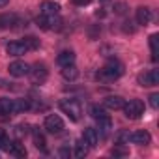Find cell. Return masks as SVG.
Here are the masks:
<instances>
[{"mask_svg":"<svg viewBox=\"0 0 159 159\" xmlns=\"http://www.w3.org/2000/svg\"><path fill=\"white\" fill-rule=\"evenodd\" d=\"M120 146H122V144H118V146H114V148H112V152H111V153H112V155H125V153H127V152H125V150H124V148H120Z\"/></svg>","mask_w":159,"mask_h":159,"instance_id":"cell-31","label":"cell"},{"mask_svg":"<svg viewBox=\"0 0 159 159\" xmlns=\"http://www.w3.org/2000/svg\"><path fill=\"white\" fill-rule=\"evenodd\" d=\"M32 137H34V144H36V148L41 150V152H45V150H47V142H45V137L39 133V129H32Z\"/></svg>","mask_w":159,"mask_h":159,"instance_id":"cell-19","label":"cell"},{"mask_svg":"<svg viewBox=\"0 0 159 159\" xmlns=\"http://www.w3.org/2000/svg\"><path fill=\"white\" fill-rule=\"evenodd\" d=\"M25 45H26V47H28V51H30V49H38V47H39V41H38L36 38L28 36V38H25Z\"/></svg>","mask_w":159,"mask_h":159,"instance_id":"cell-27","label":"cell"},{"mask_svg":"<svg viewBox=\"0 0 159 159\" xmlns=\"http://www.w3.org/2000/svg\"><path fill=\"white\" fill-rule=\"evenodd\" d=\"M10 146H11V140L8 139V135H6V131H4V129H0V150L8 152V150H10Z\"/></svg>","mask_w":159,"mask_h":159,"instance_id":"cell-24","label":"cell"},{"mask_svg":"<svg viewBox=\"0 0 159 159\" xmlns=\"http://www.w3.org/2000/svg\"><path fill=\"white\" fill-rule=\"evenodd\" d=\"M30 109V103L26 99H13V112H25Z\"/></svg>","mask_w":159,"mask_h":159,"instance_id":"cell-23","label":"cell"},{"mask_svg":"<svg viewBox=\"0 0 159 159\" xmlns=\"http://www.w3.org/2000/svg\"><path fill=\"white\" fill-rule=\"evenodd\" d=\"M17 25V15L15 13H2L0 15V28H11Z\"/></svg>","mask_w":159,"mask_h":159,"instance_id":"cell-15","label":"cell"},{"mask_svg":"<svg viewBox=\"0 0 159 159\" xmlns=\"http://www.w3.org/2000/svg\"><path fill=\"white\" fill-rule=\"evenodd\" d=\"M111 129H112V122H111L109 114L98 120V129H96V131H98V135H99L101 139H107L109 133H111Z\"/></svg>","mask_w":159,"mask_h":159,"instance_id":"cell-9","label":"cell"},{"mask_svg":"<svg viewBox=\"0 0 159 159\" xmlns=\"http://www.w3.org/2000/svg\"><path fill=\"white\" fill-rule=\"evenodd\" d=\"M0 114H13V99H0Z\"/></svg>","mask_w":159,"mask_h":159,"instance_id":"cell-21","label":"cell"},{"mask_svg":"<svg viewBox=\"0 0 159 159\" xmlns=\"http://www.w3.org/2000/svg\"><path fill=\"white\" fill-rule=\"evenodd\" d=\"M62 77L66 79V81H75V79L79 77V69L71 64V66H64L62 67Z\"/></svg>","mask_w":159,"mask_h":159,"instance_id":"cell-18","label":"cell"},{"mask_svg":"<svg viewBox=\"0 0 159 159\" xmlns=\"http://www.w3.org/2000/svg\"><path fill=\"white\" fill-rule=\"evenodd\" d=\"M8 2H10V0H0V8H4V6H8Z\"/></svg>","mask_w":159,"mask_h":159,"instance_id":"cell-34","label":"cell"},{"mask_svg":"<svg viewBox=\"0 0 159 159\" xmlns=\"http://www.w3.org/2000/svg\"><path fill=\"white\" fill-rule=\"evenodd\" d=\"M38 26H41L43 30H60V26H62V19L58 17V13L56 15H41V17H38Z\"/></svg>","mask_w":159,"mask_h":159,"instance_id":"cell-4","label":"cell"},{"mask_svg":"<svg viewBox=\"0 0 159 159\" xmlns=\"http://www.w3.org/2000/svg\"><path fill=\"white\" fill-rule=\"evenodd\" d=\"M6 51H8V54H11V56H23V54L28 52V47L25 45V41H11V43L6 47Z\"/></svg>","mask_w":159,"mask_h":159,"instance_id":"cell-11","label":"cell"},{"mask_svg":"<svg viewBox=\"0 0 159 159\" xmlns=\"http://www.w3.org/2000/svg\"><path fill=\"white\" fill-rule=\"evenodd\" d=\"M139 84L140 86H157L159 84V73L157 69H150V71H144L139 75Z\"/></svg>","mask_w":159,"mask_h":159,"instance_id":"cell-5","label":"cell"},{"mask_svg":"<svg viewBox=\"0 0 159 159\" xmlns=\"http://www.w3.org/2000/svg\"><path fill=\"white\" fill-rule=\"evenodd\" d=\"M129 140H131L133 144H139V146H146V144H150L152 137H150V133H148V131L140 129V131H135V133H131V135H129Z\"/></svg>","mask_w":159,"mask_h":159,"instance_id":"cell-10","label":"cell"},{"mask_svg":"<svg viewBox=\"0 0 159 159\" xmlns=\"http://www.w3.org/2000/svg\"><path fill=\"white\" fill-rule=\"evenodd\" d=\"M28 73H30V77H32V83H34V84L45 83V81H47V75H49V71H47V67H45L43 64H36Z\"/></svg>","mask_w":159,"mask_h":159,"instance_id":"cell-7","label":"cell"},{"mask_svg":"<svg viewBox=\"0 0 159 159\" xmlns=\"http://www.w3.org/2000/svg\"><path fill=\"white\" fill-rule=\"evenodd\" d=\"M26 133H28V125H17V127H15V135H17L19 139L25 137Z\"/></svg>","mask_w":159,"mask_h":159,"instance_id":"cell-28","label":"cell"},{"mask_svg":"<svg viewBox=\"0 0 159 159\" xmlns=\"http://www.w3.org/2000/svg\"><path fill=\"white\" fill-rule=\"evenodd\" d=\"M45 129H47L49 133L56 135V133H60V131L64 129V120H62L58 114H51V116L45 118Z\"/></svg>","mask_w":159,"mask_h":159,"instance_id":"cell-6","label":"cell"},{"mask_svg":"<svg viewBox=\"0 0 159 159\" xmlns=\"http://www.w3.org/2000/svg\"><path fill=\"white\" fill-rule=\"evenodd\" d=\"M60 109L64 111V114H67L73 122H77L81 118V105L77 99H62L60 101Z\"/></svg>","mask_w":159,"mask_h":159,"instance_id":"cell-3","label":"cell"},{"mask_svg":"<svg viewBox=\"0 0 159 159\" xmlns=\"http://www.w3.org/2000/svg\"><path fill=\"white\" fill-rule=\"evenodd\" d=\"M41 11L45 15H56L60 11V4L51 2V0H45V2H41Z\"/></svg>","mask_w":159,"mask_h":159,"instance_id":"cell-17","label":"cell"},{"mask_svg":"<svg viewBox=\"0 0 159 159\" xmlns=\"http://www.w3.org/2000/svg\"><path fill=\"white\" fill-rule=\"evenodd\" d=\"M56 62H58L60 67H64V66H71V64H75V52H73V51H62V52L58 54Z\"/></svg>","mask_w":159,"mask_h":159,"instance_id":"cell-12","label":"cell"},{"mask_svg":"<svg viewBox=\"0 0 159 159\" xmlns=\"http://www.w3.org/2000/svg\"><path fill=\"white\" fill-rule=\"evenodd\" d=\"M71 2H73L75 6H88L92 0H71Z\"/></svg>","mask_w":159,"mask_h":159,"instance_id":"cell-32","label":"cell"},{"mask_svg":"<svg viewBox=\"0 0 159 159\" xmlns=\"http://www.w3.org/2000/svg\"><path fill=\"white\" fill-rule=\"evenodd\" d=\"M88 148H90V146H88L83 139L77 140V142H75V155H77V157H84V155L88 153Z\"/></svg>","mask_w":159,"mask_h":159,"instance_id":"cell-22","label":"cell"},{"mask_svg":"<svg viewBox=\"0 0 159 159\" xmlns=\"http://www.w3.org/2000/svg\"><path fill=\"white\" fill-rule=\"evenodd\" d=\"M150 105H152V109L159 107V94H152L150 96Z\"/></svg>","mask_w":159,"mask_h":159,"instance_id":"cell-29","label":"cell"},{"mask_svg":"<svg viewBox=\"0 0 159 159\" xmlns=\"http://www.w3.org/2000/svg\"><path fill=\"white\" fill-rule=\"evenodd\" d=\"M122 109H124L125 118H129V120H137L144 114V103L140 99H129L127 103H124Z\"/></svg>","mask_w":159,"mask_h":159,"instance_id":"cell-2","label":"cell"},{"mask_svg":"<svg viewBox=\"0 0 159 159\" xmlns=\"http://www.w3.org/2000/svg\"><path fill=\"white\" fill-rule=\"evenodd\" d=\"M8 152H10L13 157H19V159L26 157V150H25V146H23L21 142H11V146H10Z\"/></svg>","mask_w":159,"mask_h":159,"instance_id":"cell-20","label":"cell"},{"mask_svg":"<svg viewBox=\"0 0 159 159\" xmlns=\"http://www.w3.org/2000/svg\"><path fill=\"white\" fill-rule=\"evenodd\" d=\"M124 75V64L116 58H111L99 71H98V81H103V83H111V81H116Z\"/></svg>","mask_w":159,"mask_h":159,"instance_id":"cell-1","label":"cell"},{"mask_svg":"<svg viewBox=\"0 0 159 159\" xmlns=\"http://www.w3.org/2000/svg\"><path fill=\"white\" fill-rule=\"evenodd\" d=\"M157 43H159V36L152 34L150 36V47H152V58L153 60H157Z\"/></svg>","mask_w":159,"mask_h":159,"instance_id":"cell-25","label":"cell"},{"mask_svg":"<svg viewBox=\"0 0 159 159\" xmlns=\"http://www.w3.org/2000/svg\"><path fill=\"white\" fill-rule=\"evenodd\" d=\"M83 140H84L88 146H96V144L99 142V135H98V131H96L94 127H86L84 133H83Z\"/></svg>","mask_w":159,"mask_h":159,"instance_id":"cell-13","label":"cell"},{"mask_svg":"<svg viewBox=\"0 0 159 159\" xmlns=\"http://www.w3.org/2000/svg\"><path fill=\"white\" fill-rule=\"evenodd\" d=\"M8 71H10V75H13V77H25V75H28V71H30V66L26 64V62H11L10 64V67H8Z\"/></svg>","mask_w":159,"mask_h":159,"instance_id":"cell-8","label":"cell"},{"mask_svg":"<svg viewBox=\"0 0 159 159\" xmlns=\"http://www.w3.org/2000/svg\"><path fill=\"white\" fill-rule=\"evenodd\" d=\"M114 11H116V13H120V15H124V13H125V4H124V2L114 4Z\"/></svg>","mask_w":159,"mask_h":159,"instance_id":"cell-30","label":"cell"},{"mask_svg":"<svg viewBox=\"0 0 159 159\" xmlns=\"http://www.w3.org/2000/svg\"><path fill=\"white\" fill-rule=\"evenodd\" d=\"M152 21V10L146 8V6H140L137 10V23L139 25H148Z\"/></svg>","mask_w":159,"mask_h":159,"instance_id":"cell-14","label":"cell"},{"mask_svg":"<svg viewBox=\"0 0 159 159\" xmlns=\"http://www.w3.org/2000/svg\"><path fill=\"white\" fill-rule=\"evenodd\" d=\"M90 112H92V116H94L96 120H99V118L107 116L105 109H103V107H99V105H92V107H90Z\"/></svg>","mask_w":159,"mask_h":159,"instance_id":"cell-26","label":"cell"},{"mask_svg":"<svg viewBox=\"0 0 159 159\" xmlns=\"http://www.w3.org/2000/svg\"><path fill=\"white\" fill-rule=\"evenodd\" d=\"M8 84H10V83H6L4 79H0V88H8Z\"/></svg>","mask_w":159,"mask_h":159,"instance_id":"cell-33","label":"cell"},{"mask_svg":"<svg viewBox=\"0 0 159 159\" xmlns=\"http://www.w3.org/2000/svg\"><path fill=\"white\" fill-rule=\"evenodd\" d=\"M124 103H125V101H124L120 96H109V98L105 99V107L111 109V111H118V109H122Z\"/></svg>","mask_w":159,"mask_h":159,"instance_id":"cell-16","label":"cell"}]
</instances>
